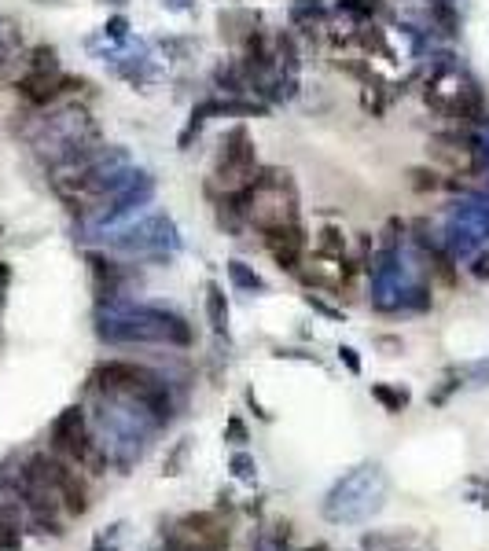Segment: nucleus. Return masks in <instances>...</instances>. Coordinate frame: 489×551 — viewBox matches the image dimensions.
Masks as SVG:
<instances>
[{"label":"nucleus","instance_id":"nucleus-3","mask_svg":"<svg viewBox=\"0 0 489 551\" xmlns=\"http://www.w3.org/2000/svg\"><path fill=\"white\" fill-rule=\"evenodd\" d=\"M243 206L247 225H254L258 232H273V228L295 225L298 221V192L295 180L284 169H262L254 188L247 195H236Z\"/></svg>","mask_w":489,"mask_h":551},{"label":"nucleus","instance_id":"nucleus-2","mask_svg":"<svg viewBox=\"0 0 489 551\" xmlns=\"http://www.w3.org/2000/svg\"><path fill=\"white\" fill-rule=\"evenodd\" d=\"M387 493H390L387 471L379 463H361V467L346 471L339 482L331 485L320 511L335 526H361V522H368L372 515L383 511Z\"/></svg>","mask_w":489,"mask_h":551},{"label":"nucleus","instance_id":"nucleus-22","mask_svg":"<svg viewBox=\"0 0 489 551\" xmlns=\"http://www.w3.org/2000/svg\"><path fill=\"white\" fill-rule=\"evenodd\" d=\"M89 551H118V544H114V540H107V533H103V537H96V544H92Z\"/></svg>","mask_w":489,"mask_h":551},{"label":"nucleus","instance_id":"nucleus-19","mask_svg":"<svg viewBox=\"0 0 489 551\" xmlns=\"http://www.w3.org/2000/svg\"><path fill=\"white\" fill-rule=\"evenodd\" d=\"M184 456H188V438H184L181 445L173 449V456H170V460H166V471H162V474H181V471H177V467H181Z\"/></svg>","mask_w":489,"mask_h":551},{"label":"nucleus","instance_id":"nucleus-15","mask_svg":"<svg viewBox=\"0 0 489 551\" xmlns=\"http://www.w3.org/2000/svg\"><path fill=\"white\" fill-rule=\"evenodd\" d=\"M409 184L416 192H434V188H442V169H409Z\"/></svg>","mask_w":489,"mask_h":551},{"label":"nucleus","instance_id":"nucleus-7","mask_svg":"<svg viewBox=\"0 0 489 551\" xmlns=\"http://www.w3.org/2000/svg\"><path fill=\"white\" fill-rule=\"evenodd\" d=\"M361 551H434L431 540L416 533V529H376L364 533Z\"/></svg>","mask_w":489,"mask_h":551},{"label":"nucleus","instance_id":"nucleus-10","mask_svg":"<svg viewBox=\"0 0 489 551\" xmlns=\"http://www.w3.org/2000/svg\"><path fill=\"white\" fill-rule=\"evenodd\" d=\"M372 397H376L379 405H383V412H390V416L405 412L412 401V394L405 386H390V383H372Z\"/></svg>","mask_w":489,"mask_h":551},{"label":"nucleus","instance_id":"nucleus-12","mask_svg":"<svg viewBox=\"0 0 489 551\" xmlns=\"http://www.w3.org/2000/svg\"><path fill=\"white\" fill-rule=\"evenodd\" d=\"M313 250H317L320 258L342 261L346 258V239H342L339 228H320V236H317V243H313Z\"/></svg>","mask_w":489,"mask_h":551},{"label":"nucleus","instance_id":"nucleus-16","mask_svg":"<svg viewBox=\"0 0 489 551\" xmlns=\"http://www.w3.org/2000/svg\"><path fill=\"white\" fill-rule=\"evenodd\" d=\"M228 471L236 474L239 482H254V474H258V463H254V456H247V452H236V456L228 460Z\"/></svg>","mask_w":489,"mask_h":551},{"label":"nucleus","instance_id":"nucleus-20","mask_svg":"<svg viewBox=\"0 0 489 551\" xmlns=\"http://www.w3.org/2000/svg\"><path fill=\"white\" fill-rule=\"evenodd\" d=\"M471 276H475V280H489V250H482V254H475V265H471Z\"/></svg>","mask_w":489,"mask_h":551},{"label":"nucleus","instance_id":"nucleus-9","mask_svg":"<svg viewBox=\"0 0 489 551\" xmlns=\"http://www.w3.org/2000/svg\"><path fill=\"white\" fill-rule=\"evenodd\" d=\"M206 320L217 335H228V298L221 291V283H206Z\"/></svg>","mask_w":489,"mask_h":551},{"label":"nucleus","instance_id":"nucleus-17","mask_svg":"<svg viewBox=\"0 0 489 551\" xmlns=\"http://www.w3.org/2000/svg\"><path fill=\"white\" fill-rule=\"evenodd\" d=\"M225 441H232V445H243V441H247V427H243V419H239V416L228 419V427H225Z\"/></svg>","mask_w":489,"mask_h":551},{"label":"nucleus","instance_id":"nucleus-11","mask_svg":"<svg viewBox=\"0 0 489 551\" xmlns=\"http://www.w3.org/2000/svg\"><path fill=\"white\" fill-rule=\"evenodd\" d=\"M324 19H328V8L320 0H298L295 8H291V26L295 30H313V26L320 30Z\"/></svg>","mask_w":489,"mask_h":551},{"label":"nucleus","instance_id":"nucleus-18","mask_svg":"<svg viewBox=\"0 0 489 551\" xmlns=\"http://www.w3.org/2000/svg\"><path fill=\"white\" fill-rule=\"evenodd\" d=\"M339 360L350 368V375H361V357H357V349L353 346H339Z\"/></svg>","mask_w":489,"mask_h":551},{"label":"nucleus","instance_id":"nucleus-21","mask_svg":"<svg viewBox=\"0 0 489 551\" xmlns=\"http://www.w3.org/2000/svg\"><path fill=\"white\" fill-rule=\"evenodd\" d=\"M8 283H12V269L0 261V305H4V294H8Z\"/></svg>","mask_w":489,"mask_h":551},{"label":"nucleus","instance_id":"nucleus-6","mask_svg":"<svg viewBox=\"0 0 489 551\" xmlns=\"http://www.w3.org/2000/svg\"><path fill=\"white\" fill-rule=\"evenodd\" d=\"M265 250L273 254V261L284 272H302V265H306V254H309L306 228L295 221V225H284V228L265 232Z\"/></svg>","mask_w":489,"mask_h":551},{"label":"nucleus","instance_id":"nucleus-4","mask_svg":"<svg viewBox=\"0 0 489 551\" xmlns=\"http://www.w3.org/2000/svg\"><path fill=\"white\" fill-rule=\"evenodd\" d=\"M48 441H52V452H56L59 460L78 463V467H85V471L92 474H100L103 467H107V456H103L100 445L92 441V427L81 405H70L59 412L52 430H48Z\"/></svg>","mask_w":489,"mask_h":551},{"label":"nucleus","instance_id":"nucleus-13","mask_svg":"<svg viewBox=\"0 0 489 551\" xmlns=\"http://www.w3.org/2000/svg\"><path fill=\"white\" fill-rule=\"evenodd\" d=\"M339 15H350L357 23H372L376 15H383L376 0H339Z\"/></svg>","mask_w":489,"mask_h":551},{"label":"nucleus","instance_id":"nucleus-24","mask_svg":"<svg viewBox=\"0 0 489 551\" xmlns=\"http://www.w3.org/2000/svg\"><path fill=\"white\" fill-rule=\"evenodd\" d=\"M302 551H328L324 544H313V548H302Z\"/></svg>","mask_w":489,"mask_h":551},{"label":"nucleus","instance_id":"nucleus-8","mask_svg":"<svg viewBox=\"0 0 489 551\" xmlns=\"http://www.w3.org/2000/svg\"><path fill=\"white\" fill-rule=\"evenodd\" d=\"M23 548V515L15 504H0V551Z\"/></svg>","mask_w":489,"mask_h":551},{"label":"nucleus","instance_id":"nucleus-23","mask_svg":"<svg viewBox=\"0 0 489 551\" xmlns=\"http://www.w3.org/2000/svg\"><path fill=\"white\" fill-rule=\"evenodd\" d=\"M247 405H251L254 412H258V419H269V412H265V408L258 405V397H254V390H247Z\"/></svg>","mask_w":489,"mask_h":551},{"label":"nucleus","instance_id":"nucleus-14","mask_svg":"<svg viewBox=\"0 0 489 551\" xmlns=\"http://www.w3.org/2000/svg\"><path fill=\"white\" fill-rule=\"evenodd\" d=\"M228 276H232L239 291H265V280L254 269H247L243 261H228Z\"/></svg>","mask_w":489,"mask_h":551},{"label":"nucleus","instance_id":"nucleus-1","mask_svg":"<svg viewBox=\"0 0 489 551\" xmlns=\"http://www.w3.org/2000/svg\"><path fill=\"white\" fill-rule=\"evenodd\" d=\"M96 335L103 342H159V346H192V327L184 316L159 309V305H137L126 298L100 302L96 309Z\"/></svg>","mask_w":489,"mask_h":551},{"label":"nucleus","instance_id":"nucleus-5","mask_svg":"<svg viewBox=\"0 0 489 551\" xmlns=\"http://www.w3.org/2000/svg\"><path fill=\"white\" fill-rule=\"evenodd\" d=\"M177 243H181V239H177V228H173L170 217H148V221H140L137 228L114 236V247L126 250V254H137V258H162V254H173Z\"/></svg>","mask_w":489,"mask_h":551}]
</instances>
